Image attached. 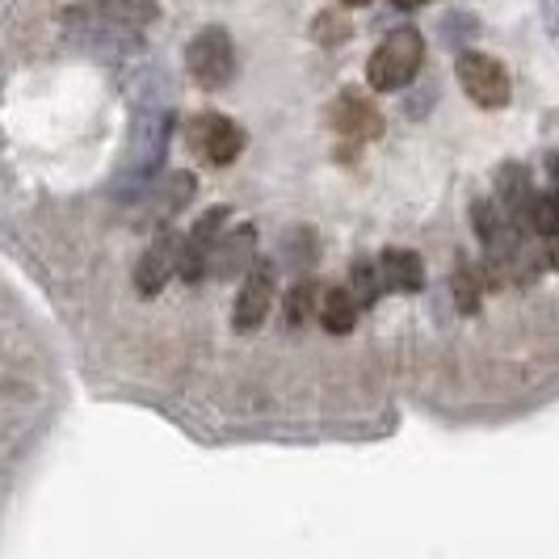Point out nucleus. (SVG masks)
I'll use <instances>...</instances> for the list:
<instances>
[{"mask_svg": "<svg viewBox=\"0 0 559 559\" xmlns=\"http://www.w3.org/2000/svg\"><path fill=\"white\" fill-rule=\"evenodd\" d=\"M358 311H362V304H358V295L349 290V282H345V286H329V290L320 295V324L333 336L349 333V329L358 324Z\"/></svg>", "mask_w": 559, "mask_h": 559, "instance_id": "10", "label": "nucleus"}, {"mask_svg": "<svg viewBox=\"0 0 559 559\" xmlns=\"http://www.w3.org/2000/svg\"><path fill=\"white\" fill-rule=\"evenodd\" d=\"M547 257H551V265L559 270V231L556 236H547Z\"/></svg>", "mask_w": 559, "mask_h": 559, "instance_id": "17", "label": "nucleus"}, {"mask_svg": "<svg viewBox=\"0 0 559 559\" xmlns=\"http://www.w3.org/2000/svg\"><path fill=\"white\" fill-rule=\"evenodd\" d=\"M379 265H383L388 290H395V295H417L425 286V265H420V257L413 249H383Z\"/></svg>", "mask_w": 559, "mask_h": 559, "instance_id": "9", "label": "nucleus"}, {"mask_svg": "<svg viewBox=\"0 0 559 559\" xmlns=\"http://www.w3.org/2000/svg\"><path fill=\"white\" fill-rule=\"evenodd\" d=\"M349 290L358 295L362 311L374 308V304H379V295L388 290V282H383V265H379V261H370V257H358V261H354V270H349Z\"/></svg>", "mask_w": 559, "mask_h": 559, "instance_id": "12", "label": "nucleus"}, {"mask_svg": "<svg viewBox=\"0 0 559 559\" xmlns=\"http://www.w3.org/2000/svg\"><path fill=\"white\" fill-rule=\"evenodd\" d=\"M320 295H324V286H316V282H295V286L286 290V320H290V324H304L308 316H320Z\"/></svg>", "mask_w": 559, "mask_h": 559, "instance_id": "14", "label": "nucleus"}, {"mask_svg": "<svg viewBox=\"0 0 559 559\" xmlns=\"http://www.w3.org/2000/svg\"><path fill=\"white\" fill-rule=\"evenodd\" d=\"M88 4L102 9V13L114 17V22H122V26H147V22L160 17L156 0H88Z\"/></svg>", "mask_w": 559, "mask_h": 559, "instance_id": "13", "label": "nucleus"}, {"mask_svg": "<svg viewBox=\"0 0 559 559\" xmlns=\"http://www.w3.org/2000/svg\"><path fill=\"white\" fill-rule=\"evenodd\" d=\"M479 290H484V286H479L476 274H472L467 265H459V270H454V308L463 311V316H476Z\"/></svg>", "mask_w": 559, "mask_h": 559, "instance_id": "15", "label": "nucleus"}, {"mask_svg": "<svg viewBox=\"0 0 559 559\" xmlns=\"http://www.w3.org/2000/svg\"><path fill=\"white\" fill-rule=\"evenodd\" d=\"M345 4H349V9H362V4H370V0H345Z\"/></svg>", "mask_w": 559, "mask_h": 559, "instance_id": "19", "label": "nucleus"}, {"mask_svg": "<svg viewBox=\"0 0 559 559\" xmlns=\"http://www.w3.org/2000/svg\"><path fill=\"white\" fill-rule=\"evenodd\" d=\"M270 308H274V265H270V257H257L245 270L236 308H231V324L240 333H252V329H261V320L270 316Z\"/></svg>", "mask_w": 559, "mask_h": 559, "instance_id": "4", "label": "nucleus"}, {"mask_svg": "<svg viewBox=\"0 0 559 559\" xmlns=\"http://www.w3.org/2000/svg\"><path fill=\"white\" fill-rule=\"evenodd\" d=\"M454 76L463 84V93L484 106V110H501L509 106L513 88H509V72L497 56H484V51H463L459 63H454Z\"/></svg>", "mask_w": 559, "mask_h": 559, "instance_id": "3", "label": "nucleus"}, {"mask_svg": "<svg viewBox=\"0 0 559 559\" xmlns=\"http://www.w3.org/2000/svg\"><path fill=\"white\" fill-rule=\"evenodd\" d=\"M420 59H425V38H420L417 29L413 26L392 29L374 47L370 63H366V84L379 88V93H395V88H404L420 72Z\"/></svg>", "mask_w": 559, "mask_h": 559, "instance_id": "1", "label": "nucleus"}, {"mask_svg": "<svg viewBox=\"0 0 559 559\" xmlns=\"http://www.w3.org/2000/svg\"><path fill=\"white\" fill-rule=\"evenodd\" d=\"M190 143H194L198 156H206V165H231L240 152H245V131L227 118V114H198L194 127H190Z\"/></svg>", "mask_w": 559, "mask_h": 559, "instance_id": "5", "label": "nucleus"}, {"mask_svg": "<svg viewBox=\"0 0 559 559\" xmlns=\"http://www.w3.org/2000/svg\"><path fill=\"white\" fill-rule=\"evenodd\" d=\"M181 240L186 236H177V231H160L152 240V249L143 252L140 270H135V286L143 295H156L173 274H181Z\"/></svg>", "mask_w": 559, "mask_h": 559, "instance_id": "8", "label": "nucleus"}, {"mask_svg": "<svg viewBox=\"0 0 559 559\" xmlns=\"http://www.w3.org/2000/svg\"><path fill=\"white\" fill-rule=\"evenodd\" d=\"M252 261V227L245 224L240 227V236H219V249H215V261H211V274L215 278H231L236 270H249Z\"/></svg>", "mask_w": 559, "mask_h": 559, "instance_id": "11", "label": "nucleus"}, {"mask_svg": "<svg viewBox=\"0 0 559 559\" xmlns=\"http://www.w3.org/2000/svg\"><path fill=\"white\" fill-rule=\"evenodd\" d=\"M224 219H227V211L215 206V211H206L194 224V231L181 240V278L186 282H198L202 274H211V261H215L219 236H224Z\"/></svg>", "mask_w": 559, "mask_h": 559, "instance_id": "6", "label": "nucleus"}, {"mask_svg": "<svg viewBox=\"0 0 559 559\" xmlns=\"http://www.w3.org/2000/svg\"><path fill=\"white\" fill-rule=\"evenodd\" d=\"M420 4H429V0H395V9H420Z\"/></svg>", "mask_w": 559, "mask_h": 559, "instance_id": "18", "label": "nucleus"}, {"mask_svg": "<svg viewBox=\"0 0 559 559\" xmlns=\"http://www.w3.org/2000/svg\"><path fill=\"white\" fill-rule=\"evenodd\" d=\"M329 122H333L336 135H345V140H354V143L379 140V135H383V114L374 110L370 97H362L358 88H349V93L336 97L333 110H329Z\"/></svg>", "mask_w": 559, "mask_h": 559, "instance_id": "7", "label": "nucleus"}, {"mask_svg": "<svg viewBox=\"0 0 559 559\" xmlns=\"http://www.w3.org/2000/svg\"><path fill=\"white\" fill-rule=\"evenodd\" d=\"M316 34H320V43H324V47H333V43H345V38H349V26H345V17L324 13V17H320V26H316Z\"/></svg>", "mask_w": 559, "mask_h": 559, "instance_id": "16", "label": "nucleus"}, {"mask_svg": "<svg viewBox=\"0 0 559 559\" xmlns=\"http://www.w3.org/2000/svg\"><path fill=\"white\" fill-rule=\"evenodd\" d=\"M186 68H190L194 84H202V88H224L236 76V47H231L227 29H198L194 38H190V47H186Z\"/></svg>", "mask_w": 559, "mask_h": 559, "instance_id": "2", "label": "nucleus"}]
</instances>
